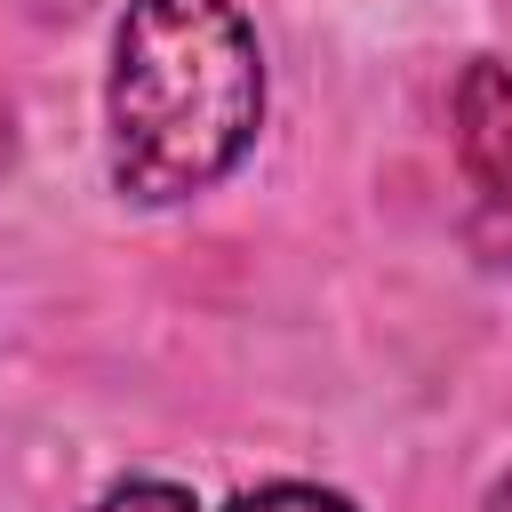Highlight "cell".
<instances>
[{
	"mask_svg": "<svg viewBox=\"0 0 512 512\" xmlns=\"http://www.w3.org/2000/svg\"><path fill=\"white\" fill-rule=\"evenodd\" d=\"M96 512H200L184 488H168V480H128V488H112Z\"/></svg>",
	"mask_w": 512,
	"mask_h": 512,
	"instance_id": "obj_4",
	"label": "cell"
},
{
	"mask_svg": "<svg viewBox=\"0 0 512 512\" xmlns=\"http://www.w3.org/2000/svg\"><path fill=\"white\" fill-rule=\"evenodd\" d=\"M456 152L496 240H512V64H472L456 88Z\"/></svg>",
	"mask_w": 512,
	"mask_h": 512,
	"instance_id": "obj_2",
	"label": "cell"
},
{
	"mask_svg": "<svg viewBox=\"0 0 512 512\" xmlns=\"http://www.w3.org/2000/svg\"><path fill=\"white\" fill-rule=\"evenodd\" d=\"M264 120L256 32L232 0H128L112 40V184L144 208L208 192Z\"/></svg>",
	"mask_w": 512,
	"mask_h": 512,
	"instance_id": "obj_1",
	"label": "cell"
},
{
	"mask_svg": "<svg viewBox=\"0 0 512 512\" xmlns=\"http://www.w3.org/2000/svg\"><path fill=\"white\" fill-rule=\"evenodd\" d=\"M224 512H352V504H344V496H328V488H304V480H272V488L232 496Z\"/></svg>",
	"mask_w": 512,
	"mask_h": 512,
	"instance_id": "obj_3",
	"label": "cell"
},
{
	"mask_svg": "<svg viewBox=\"0 0 512 512\" xmlns=\"http://www.w3.org/2000/svg\"><path fill=\"white\" fill-rule=\"evenodd\" d=\"M488 512H512V472L496 480V496H488Z\"/></svg>",
	"mask_w": 512,
	"mask_h": 512,
	"instance_id": "obj_5",
	"label": "cell"
}]
</instances>
